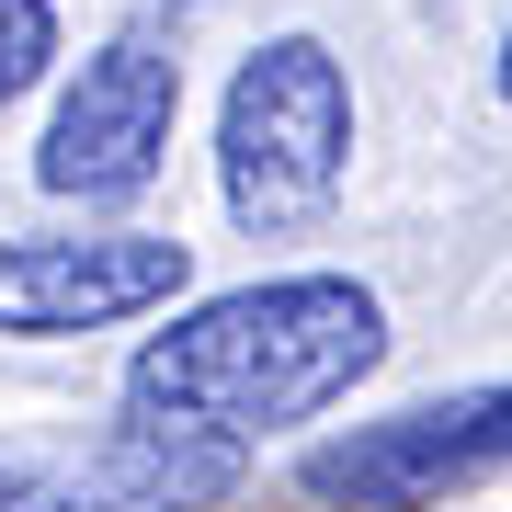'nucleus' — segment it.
<instances>
[{
	"label": "nucleus",
	"instance_id": "f03ea898",
	"mask_svg": "<svg viewBox=\"0 0 512 512\" xmlns=\"http://www.w3.org/2000/svg\"><path fill=\"white\" fill-rule=\"evenodd\" d=\"M353 171V80L319 35H262L217 103V194L239 239H296L342 205Z\"/></svg>",
	"mask_w": 512,
	"mask_h": 512
},
{
	"label": "nucleus",
	"instance_id": "6e6552de",
	"mask_svg": "<svg viewBox=\"0 0 512 512\" xmlns=\"http://www.w3.org/2000/svg\"><path fill=\"white\" fill-rule=\"evenodd\" d=\"M69 57V23H57V0H0V103H23L35 80Z\"/></svg>",
	"mask_w": 512,
	"mask_h": 512
},
{
	"label": "nucleus",
	"instance_id": "1a4fd4ad",
	"mask_svg": "<svg viewBox=\"0 0 512 512\" xmlns=\"http://www.w3.org/2000/svg\"><path fill=\"white\" fill-rule=\"evenodd\" d=\"M490 92H501V103H512V23H501V69H490Z\"/></svg>",
	"mask_w": 512,
	"mask_h": 512
},
{
	"label": "nucleus",
	"instance_id": "39448f33",
	"mask_svg": "<svg viewBox=\"0 0 512 512\" xmlns=\"http://www.w3.org/2000/svg\"><path fill=\"white\" fill-rule=\"evenodd\" d=\"M490 467H512V387H467V399H421L399 421H365V433L319 444L308 490L353 501V512H421L444 490H478Z\"/></svg>",
	"mask_w": 512,
	"mask_h": 512
},
{
	"label": "nucleus",
	"instance_id": "423d86ee",
	"mask_svg": "<svg viewBox=\"0 0 512 512\" xmlns=\"http://www.w3.org/2000/svg\"><path fill=\"white\" fill-rule=\"evenodd\" d=\"M251 467V444L205 433V421H171V410H114V433L92 444V478L114 512H217Z\"/></svg>",
	"mask_w": 512,
	"mask_h": 512
},
{
	"label": "nucleus",
	"instance_id": "0eeeda50",
	"mask_svg": "<svg viewBox=\"0 0 512 512\" xmlns=\"http://www.w3.org/2000/svg\"><path fill=\"white\" fill-rule=\"evenodd\" d=\"M0 512H114V501H103L92 456L46 467V456H23V444H0Z\"/></svg>",
	"mask_w": 512,
	"mask_h": 512
},
{
	"label": "nucleus",
	"instance_id": "f257e3e1",
	"mask_svg": "<svg viewBox=\"0 0 512 512\" xmlns=\"http://www.w3.org/2000/svg\"><path fill=\"white\" fill-rule=\"evenodd\" d=\"M387 365V308L353 274H262L194 308H160V330L126 353V399L205 421L228 444H274L296 421L342 410Z\"/></svg>",
	"mask_w": 512,
	"mask_h": 512
},
{
	"label": "nucleus",
	"instance_id": "20e7f679",
	"mask_svg": "<svg viewBox=\"0 0 512 512\" xmlns=\"http://www.w3.org/2000/svg\"><path fill=\"white\" fill-rule=\"evenodd\" d=\"M194 296V251L160 228H80V239H0V342H92Z\"/></svg>",
	"mask_w": 512,
	"mask_h": 512
},
{
	"label": "nucleus",
	"instance_id": "7ed1b4c3",
	"mask_svg": "<svg viewBox=\"0 0 512 512\" xmlns=\"http://www.w3.org/2000/svg\"><path fill=\"white\" fill-rule=\"evenodd\" d=\"M171 126H183V57H171L160 23H126L80 57V80L57 92L46 114V148H35V183L80 217H114L160 183L171 160Z\"/></svg>",
	"mask_w": 512,
	"mask_h": 512
}]
</instances>
